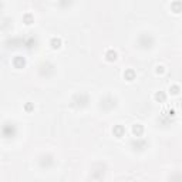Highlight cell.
<instances>
[{"label":"cell","instance_id":"6da1fadb","mask_svg":"<svg viewBox=\"0 0 182 182\" xmlns=\"http://www.w3.org/2000/svg\"><path fill=\"white\" fill-rule=\"evenodd\" d=\"M138 44L141 48H151L154 46V37L151 34H141L138 38Z\"/></svg>","mask_w":182,"mask_h":182},{"label":"cell","instance_id":"7a4b0ae2","mask_svg":"<svg viewBox=\"0 0 182 182\" xmlns=\"http://www.w3.org/2000/svg\"><path fill=\"white\" fill-rule=\"evenodd\" d=\"M88 95L86 93H80V94H75L73 97V105L75 107H86L88 104Z\"/></svg>","mask_w":182,"mask_h":182},{"label":"cell","instance_id":"3957f363","mask_svg":"<svg viewBox=\"0 0 182 182\" xmlns=\"http://www.w3.org/2000/svg\"><path fill=\"white\" fill-rule=\"evenodd\" d=\"M2 132H3V137H6V138L14 137L16 135V125H13V124H4Z\"/></svg>","mask_w":182,"mask_h":182},{"label":"cell","instance_id":"277c9868","mask_svg":"<svg viewBox=\"0 0 182 182\" xmlns=\"http://www.w3.org/2000/svg\"><path fill=\"white\" fill-rule=\"evenodd\" d=\"M101 107L105 110H111L112 107H115V100L111 95H107L104 100H101Z\"/></svg>","mask_w":182,"mask_h":182},{"label":"cell","instance_id":"5b68a950","mask_svg":"<svg viewBox=\"0 0 182 182\" xmlns=\"http://www.w3.org/2000/svg\"><path fill=\"white\" fill-rule=\"evenodd\" d=\"M13 66H14L16 68H23L24 66H26V60H24V57L16 56L14 59H13Z\"/></svg>","mask_w":182,"mask_h":182},{"label":"cell","instance_id":"8992f818","mask_svg":"<svg viewBox=\"0 0 182 182\" xmlns=\"http://www.w3.org/2000/svg\"><path fill=\"white\" fill-rule=\"evenodd\" d=\"M131 145L134 147V149H144L147 147V141L145 140H141V138H137L131 142Z\"/></svg>","mask_w":182,"mask_h":182},{"label":"cell","instance_id":"52a82bcc","mask_svg":"<svg viewBox=\"0 0 182 182\" xmlns=\"http://www.w3.org/2000/svg\"><path fill=\"white\" fill-rule=\"evenodd\" d=\"M53 162H54V161H53V156L51 155H44V156H41V161H40V165L43 168H48V167H51L53 165Z\"/></svg>","mask_w":182,"mask_h":182},{"label":"cell","instance_id":"ba28073f","mask_svg":"<svg viewBox=\"0 0 182 182\" xmlns=\"http://www.w3.org/2000/svg\"><path fill=\"white\" fill-rule=\"evenodd\" d=\"M112 134H114V137H117V138L124 137V134H125V128H124L123 125H114V128H112Z\"/></svg>","mask_w":182,"mask_h":182},{"label":"cell","instance_id":"9c48e42d","mask_svg":"<svg viewBox=\"0 0 182 182\" xmlns=\"http://www.w3.org/2000/svg\"><path fill=\"white\" fill-rule=\"evenodd\" d=\"M132 134L137 138H141V135L144 134V127H142L141 124H135V125L132 127Z\"/></svg>","mask_w":182,"mask_h":182},{"label":"cell","instance_id":"30bf717a","mask_svg":"<svg viewBox=\"0 0 182 182\" xmlns=\"http://www.w3.org/2000/svg\"><path fill=\"white\" fill-rule=\"evenodd\" d=\"M117 51L115 50H112V48H110V50H107L105 51V59H107V61H115L117 60Z\"/></svg>","mask_w":182,"mask_h":182},{"label":"cell","instance_id":"8fae6325","mask_svg":"<svg viewBox=\"0 0 182 182\" xmlns=\"http://www.w3.org/2000/svg\"><path fill=\"white\" fill-rule=\"evenodd\" d=\"M135 71L132 70V68H128V70H125V73H124V78H125L127 81H134L135 80Z\"/></svg>","mask_w":182,"mask_h":182},{"label":"cell","instance_id":"7c38bea8","mask_svg":"<svg viewBox=\"0 0 182 182\" xmlns=\"http://www.w3.org/2000/svg\"><path fill=\"white\" fill-rule=\"evenodd\" d=\"M162 117L164 118H174L175 117V110L174 108H167V110H162Z\"/></svg>","mask_w":182,"mask_h":182},{"label":"cell","instance_id":"4fadbf2b","mask_svg":"<svg viewBox=\"0 0 182 182\" xmlns=\"http://www.w3.org/2000/svg\"><path fill=\"white\" fill-rule=\"evenodd\" d=\"M154 98H155L156 103H165L167 95H165V93H162V91H156L155 95H154Z\"/></svg>","mask_w":182,"mask_h":182},{"label":"cell","instance_id":"5bb4252c","mask_svg":"<svg viewBox=\"0 0 182 182\" xmlns=\"http://www.w3.org/2000/svg\"><path fill=\"white\" fill-rule=\"evenodd\" d=\"M50 46H51L54 50L56 48H60L61 47V38H59V37H53L51 40H50Z\"/></svg>","mask_w":182,"mask_h":182},{"label":"cell","instance_id":"9a60e30c","mask_svg":"<svg viewBox=\"0 0 182 182\" xmlns=\"http://www.w3.org/2000/svg\"><path fill=\"white\" fill-rule=\"evenodd\" d=\"M171 9L175 11V13L182 11V2H174V3L171 4Z\"/></svg>","mask_w":182,"mask_h":182},{"label":"cell","instance_id":"2e32d148","mask_svg":"<svg viewBox=\"0 0 182 182\" xmlns=\"http://www.w3.org/2000/svg\"><path fill=\"white\" fill-rule=\"evenodd\" d=\"M23 22L26 23V24H31V23L34 22V17L31 13H26V14L23 16Z\"/></svg>","mask_w":182,"mask_h":182},{"label":"cell","instance_id":"e0dca14e","mask_svg":"<svg viewBox=\"0 0 182 182\" xmlns=\"http://www.w3.org/2000/svg\"><path fill=\"white\" fill-rule=\"evenodd\" d=\"M179 91H181V88H179V86H176V84H174V86L169 87V93H171L172 95H178Z\"/></svg>","mask_w":182,"mask_h":182},{"label":"cell","instance_id":"ac0fdd59","mask_svg":"<svg viewBox=\"0 0 182 182\" xmlns=\"http://www.w3.org/2000/svg\"><path fill=\"white\" fill-rule=\"evenodd\" d=\"M33 104H31V103H27L26 105H24V110H26V111H31V110H33Z\"/></svg>","mask_w":182,"mask_h":182},{"label":"cell","instance_id":"d6986e66","mask_svg":"<svg viewBox=\"0 0 182 182\" xmlns=\"http://www.w3.org/2000/svg\"><path fill=\"white\" fill-rule=\"evenodd\" d=\"M156 73H158V74H162V73H164V67H162V66H158V67H156Z\"/></svg>","mask_w":182,"mask_h":182}]
</instances>
